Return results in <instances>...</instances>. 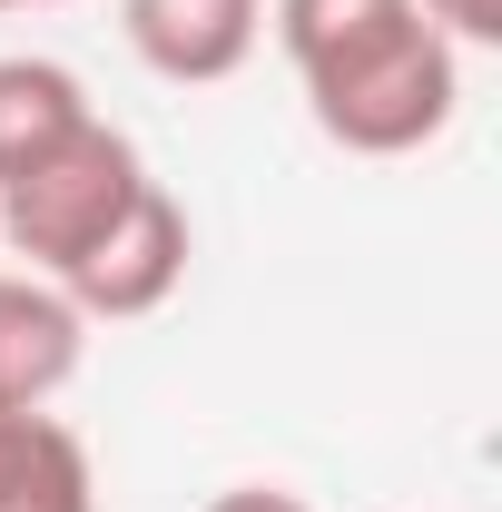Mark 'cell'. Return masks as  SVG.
<instances>
[{"instance_id": "cell-2", "label": "cell", "mask_w": 502, "mask_h": 512, "mask_svg": "<svg viewBox=\"0 0 502 512\" xmlns=\"http://www.w3.org/2000/svg\"><path fill=\"white\" fill-rule=\"evenodd\" d=\"M138 188H148L138 148H128L109 119H79L60 148H40L20 178H0V237L30 256V266L69 276V266L128 217V197H138Z\"/></svg>"}, {"instance_id": "cell-6", "label": "cell", "mask_w": 502, "mask_h": 512, "mask_svg": "<svg viewBox=\"0 0 502 512\" xmlns=\"http://www.w3.org/2000/svg\"><path fill=\"white\" fill-rule=\"evenodd\" d=\"M0 512H99L89 453H79L69 424L0 404Z\"/></svg>"}, {"instance_id": "cell-4", "label": "cell", "mask_w": 502, "mask_h": 512, "mask_svg": "<svg viewBox=\"0 0 502 512\" xmlns=\"http://www.w3.org/2000/svg\"><path fill=\"white\" fill-rule=\"evenodd\" d=\"M128 50L178 79V89H207V79H237L266 30V0H119Z\"/></svg>"}, {"instance_id": "cell-5", "label": "cell", "mask_w": 502, "mask_h": 512, "mask_svg": "<svg viewBox=\"0 0 502 512\" xmlns=\"http://www.w3.org/2000/svg\"><path fill=\"white\" fill-rule=\"evenodd\" d=\"M79 345H89V316L50 276H0V404L10 414H40L79 375Z\"/></svg>"}, {"instance_id": "cell-3", "label": "cell", "mask_w": 502, "mask_h": 512, "mask_svg": "<svg viewBox=\"0 0 502 512\" xmlns=\"http://www.w3.org/2000/svg\"><path fill=\"white\" fill-rule=\"evenodd\" d=\"M178 276H188V207L148 178L128 197V217L60 276V296L79 316H158L178 296Z\"/></svg>"}, {"instance_id": "cell-1", "label": "cell", "mask_w": 502, "mask_h": 512, "mask_svg": "<svg viewBox=\"0 0 502 512\" xmlns=\"http://www.w3.org/2000/svg\"><path fill=\"white\" fill-rule=\"evenodd\" d=\"M276 40L306 79V109L355 158H404L453 128L463 69L424 0H276Z\"/></svg>"}, {"instance_id": "cell-10", "label": "cell", "mask_w": 502, "mask_h": 512, "mask_svg": "<svg viewBox=\"0 0 502 512\" xmlns=\"http://www.w3.org/2000/svg\"><path fill=\"white\" fill-rule=\"evenodd\" d=\"M0 10H30V0H0Z\"/></svg>"}, {"instance_id": "cell-9", "label": "cell", "mask_w": 502, "mask_h": 512, "mask_svg": "<svg viewBox=\"0 0 502 512\" xmlns=\"http://www.w3.org/2000/svg\"><path fill=\"white\" fill-rule=\"evenodd\" d=\"M207 512H306L296 493H266V483H237V493H217Z\"/></svg>"}, {"instance_id": "cell-8", "label": "cell", "mask_w": 502, "mask_h": 512, "mask_svg": "<svg viewBox=\"0 0 502 512\" xmlns=\"http://www.w3.org/2000/svg\"><path fill=\"white\" fill-rule=\"evenodd\" d=\"M424 20H434L443 40H502V0H424Z\"/></svg>"}, {"instance_id": "cell-7", "label": "cell", "mask_w": 502, "mask_h": 512, "mask_svg": "<svg viewBox=\"0 0 502 512\" xmlns=\"http://www.w3.org/2000/svg\"><path fill=\"white\" fill-rule=\"evenodd\" d=\"M89 119V89L60 60H0V178H20L40 148H60Z\"/></svg>"}]
</instances>
